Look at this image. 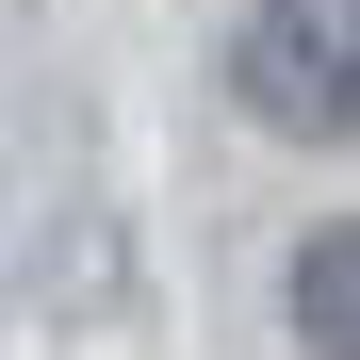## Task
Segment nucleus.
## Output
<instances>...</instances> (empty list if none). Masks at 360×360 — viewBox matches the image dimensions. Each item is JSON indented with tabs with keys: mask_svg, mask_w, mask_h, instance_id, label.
I'll use <instances>...</instances> for the list:
<instances>
[{
	"mask_svg": "<svg viewBox=\"0 0 360 360\" xmlns=\"http://www.w3.org/2000/svg\"><path fill=\"white\" fill-rule=\"evenodd\" d=\"M229 98H246L262 131H295V148L360 131V0H246V33H229Z\"/></svg>",
	"mask_w": 360,
	"mask_h": 360,
	"instance_id": "obj_1",
	"label": "nucleus"
},
{
	"mask_svg": "<svg viewBox=\"0 0 360 360\" xmlns=\"http://www.w3.org/2000/svg\"><path fill=\"white\" fill-rule=\"evenodd\" d=\"M295 344H311V360H360V213L295 246Z\"/></svg>",
	"mask_w": 360,
	"mask_h": 360,
	"instance_id": "obj_2",
	"label": "nucleus"
}]
</instances>
